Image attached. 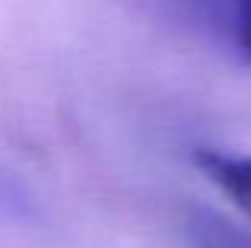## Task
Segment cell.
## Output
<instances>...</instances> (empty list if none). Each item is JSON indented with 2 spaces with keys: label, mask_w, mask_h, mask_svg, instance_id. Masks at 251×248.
Masks as SVG:
<instances>
[{
  "label": "cell",
  "mask_w": 251,
  "mask_h": 248,
  "mask_svg": "<svg viewBox=\"0 0 251 248\" xmlns=\"http://www.w3.org/2000/svg\"><path fill=\"white\" fill-rule=\"evenodd\" d=\"M188 239L191 248H251V229L213 210H191Z\"/></svg>",
  "instance_id": "obj_2"
},
{
  "label": "cell",
  "mask_w": 251,
  "mask_h": 248,
  "mask_svg": "<svg viewBox=\"0 0 251 248\" xmlns=\"http://www.w3.org/2000/svg\"><path fill=\"white\" fill-rule=\"evenodd\" d=\"M216 23L226 29L232 51L251 67V0H210Z\"/></svg>",
  "instance_id": "obj_3"
},
{
  "label": "cell",
  "mask_w": 251,
  "mask_h": 248,
  "mask_svg": "<svg viewBox=\"0 0 251 248\" xmlns=\"http://www.w3.org/2000/svg\"><path fill=\"white\" fill-rule=\"evenodd\" d=\"M194 162L207 172V178L213 181L220 191H226L229 198L251 217V156L201 147L197 156H194Z\"/></svg>",
  "instance_id": "obj_1"
}]
</instances>
